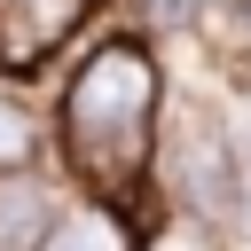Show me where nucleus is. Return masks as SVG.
<instances>
[{"mask_svg":"<svg viewBox=\"0 0 251 251\" xmlns=\"http://www.w3.org/2000/svg\"><path fill=\"white\" fill-rule=\"evenodd\" d=\"M157 133H165V71L141 31L94 39L63 94H55V157L63 173L94 196V212H126L149 173H157Z\"/></svg>","mask_w":251,"mask_h":251,"instance_id":"f257e3e1","label":"nucleus"},{"mask_svg":"<svg viewBox=\"0 0 251 251\" xmlns=\"http://www.w3.org/2000/svg\"><path fill=\"white\" fill-rule=\"evenodd\" d=\"M157 180H165V196L188 212V220H204V227H235L243 220V157H235V141H227V126L204 110V102H188L180 118H165V133H157Z\"/></svg>","mask_w":251,"mask_h":251,"instance_id":"f03ea898","label":"nucleus"},{"mask_svg":"<svg viewBox=\"0 0 251 251\" xmlns=\"http://www.w3.org/2000/svg\"><path fill=\"white\" fill-rule=\"evenodd\" d=\"M102 0H0V71L8 78H39L94 16Z\"/></svg>","mask_w":251,"mask_h":251,"instance_id":"7ed1b4c3","label":"nucleus"},{"mask_svg":"<svg viewBox=\"0 0 251 251\" xmlns=\"http://www.w3.org/2000/svg\"><path fill=\"white\" fill-rule=\"evenodd\" d=\"M63 227V188L47 173H0V251H47Z\"/></svg>","mask_w":251,"mask_h":251,"instance_id":"20e7f679","label":"nucleus"},{"mask_svg":"<svg viewBox=\"0 0 251 251\" xmlns=\"http://www.w3.org/2000/svg\"><path fill=\"white\" fill-rule=\"evenodd\" d=\"M47 141H55V118L39 110V94L0 71V173H39Z\"/></svg>","mask_w":251,"mask_h":251,"instance_id":"39448f33","label":"nucleus"},{"mask_svg":"<svg viewBox=\"0 0 251 251\" xmlns=\"http://www.w3.org/2000/svg\"><path fill=\"white\" fill-rule=\"evenodd\" d=\"M47 251H126L110 212H63V227L47 235Z\"/></svg>","mask_w":251,"mask_h":251,"instance_id":"423d86ee","label":"nucleus"},{"mask_svg":"<svg viewBox=\"0 0 251 251\" xmlns=\"http://www.w3.org/2000/svg\"><path fill=\"white\" fill-rule=\"evenodd\" d=\"M204 31H220V47H251V0H212L204 8Z\"/></svg>","mask_w":251,"mask_h":251,"instance_id":"0eeeda50","label":"nucleus"},{"mask_svg":"<svg viewBox=\"0 0 251 251\" xmlns=\"http://www.w3.org/2000/svg\"><path fill=\"white\" fill-rule=\"evenodd\" d=\"M212 0H141V24L149 31H180V24H204Z\"/></svg>","mask_w":251,"mask_h":251,"instance_id":"6e6552de","label":"nucleus"}]
</instances>
